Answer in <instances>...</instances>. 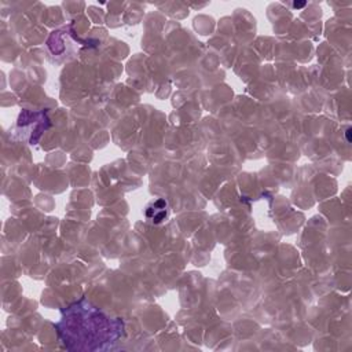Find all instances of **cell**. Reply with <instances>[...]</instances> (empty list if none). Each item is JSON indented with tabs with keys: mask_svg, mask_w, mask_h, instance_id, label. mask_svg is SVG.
I'll list each match as a JSON object with an SVG mask.
<instances>
[{
	"mask_svg": "<svg viewBox=\"0 0 352 352\" xmlns=\"http://www.w3.org/2000/svg\"><path fill=\"white\" fill-rule=\"evenodd\" d=\"M121 322L81 300L70 305L56 323L58 333L69 349H103L121 336Z\"/></svg>",
	"mask_w": 352,
	"mask_h": 352,
	"instance_id": "6da1fadb",
	"label": "cell"
},
{
	"mask_svg": "<svg viewBox=\"0 0 352 352\" xmlns=\"http://www.w3.org/2000/svg\"><path fill=\"white\" fill-rule=\"evenodd\" d=\"M307 3H293V7L294 8H300V7H304Z\"/></svg>",
	"mask_w": 352,
	"mask_h": 352,
	"instance_id": "5b68a950",
	"label": "cell"
},
{
	"mask_svg": "<svg viewBox=\"0 0 352 352\" xmlns=\"http://www.w3.org/2000/svg\"><path fill=\"white\" fill-rule=\"evenodd\" d=\"M146 221L151 226L165 224L170 217V205L165 198H154L144 206Z\"/></svg>",
	"mask_w": 352,
	"mask_h": 352,
	"instance_id": "277c9868",
	"label": "cell"
},
{
	"mask_svg": "<svg viewBox=\"0 0 352 352\" xmlns=\"http://www.w3.org/2000/svg\"><path fill=\"white\" fill-rule=\"evenodd\" d=\"M47 59L54 65H62L77 56L78 45L67 29L52 30L45 41Z\"/></svg>",
	"mask_w": 352,
	"mask_h": 352,
	"instance_id": "7a4b0ae2",
	"label": "cell"
},
{
	"mask_svg": "<svg viewBox=\"0 0 352 352\" xmlns=\"http://www.w3.org/2000/svg\"><path fill=\"white\" fill-rule=\"evenodd\" d=\"M349 132H351V128H348V129H346V140H348V142H351V138H349Z\"/></svg>",
	"mask_w": 352,
	"mask_h": 352,
	"instance_id": "8992f818",
	"label": "cell"
},
{
	"mask_svg": "<svg viewBox=\"0 0 352 352\" xmlns=\"http://www.w3.org/2000/svg\"><path fill=\"white\" fill-rule=\"evenodd\" d=\"M48 120L45 118L44 113L38 111H23L21 113L15 132L18 133L19 139L28 140L30 144L36 143L43 131L47 128Z\"/></svg>",
	"mask_w": 352,
	"mask_h": 352,
	"instance_id": "3957f363",
	"label": "cell"
}]
</instances>
